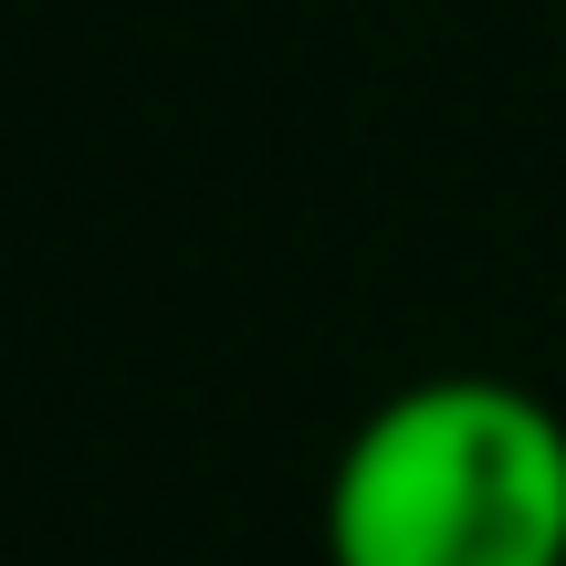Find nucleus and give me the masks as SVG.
Segmentation results:
<instances>
[{"mask_svg":"<svg viewBox=\"0 0 566 566\" xmlns=\"http://www.w3.org/2000/svg\"><path fill=\"white\" fill-rule=\"evenodd\" d=\"M325 566H566V420L535 388L409 378L336 441Z\"/></svg>","mask_w":566,"mask_h":566,"instance_id":"1","label":"nucleus"}]
</instances>
